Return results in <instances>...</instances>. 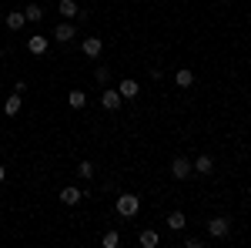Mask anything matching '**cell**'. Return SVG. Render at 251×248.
Masks as SVG:
<instances>
[{
	"mask_svg": "<svg viewBox=\"0 0 251 248\" xmlns=\"http://www.w3.org/2000/svg\"><path fill=\"white\" fill-rule=\"evenodd\" d=\"M80 51H84L87 57H97V54L104 51V40H100V37H84V44H80Z\"/></svg>",
	"mask_w": 251,
	"mask_h": 248,
	"instance_id": "7",
	"label": "cell"
},
{
	"mask_svg": "<svg viewBox=\"0 0 251 248\" xmlns=\"http://www.w3.org/2000/svg\"><path fill=\"white\" fill-rule=\"evenodd\" d=\"M60 17L64 20H87V14H84V10H80L77 3H74V0H60Z\"/></svg>",
	"mask_w": 251,
	"mask_h": 248,
	"instance_id": "2",
	"label": "cell"
},
{
	"mask_svg": "<svg viewBox=\"0 0 251 248\" xmlns=\"http://www.w3.org/2000/svg\"><path fill=\"white\" fill-rule=\"evenodd\" d=\"M20 104H24V94H10V97H7V104H3V114L14 117L20 111Z\"/></svg>",
	"mask_w": 251,
	"mask_h": 248,
	"instance_id": "12",
	"label": "cell"
},
{
	"mask_svg": "<svg viewBox=\"0 0 251 248\" xmlns=\"http://www.w3.org/2000/svg\"><path fill=\"white\" fill-rule=\"evenodd\" d=\"M94 77H97V84H107V81H111V71H107V67H97Z\"/></svg>",
	"mask_w": 251,
	"mask_h": 248,
	"instance_id": "21",
	"label": "cell"
},
{
	"mask_svg": "<svg viewBox=\"0 0 251 248\" xmlns=\"http://www.w3.org/2000/svg\"><path fill=\"white\" fill-rule=\"evenodd\" d=\"M67 104H71V108H84V104H87V94H84V91H71V94H67Z\"/></svg>",
	"mask_w": 251,
	"mask_h": 248,
	"instance_id": "17",
	"label": "cell"
},
{
	"mask_svg": "<svg viewBox=\"0 0 251 248\" xmlns=\"http://www.w3.org/2000/svg\"><path fill=\"white\" fill-rule=\"evenodd\" d=\"M117 91H121V97H127V101H134V97L141 94L137 81H131V77H127V81H121V87H117Z\"/></svg>",
	"mask_w": 251,
	"mask_h": 248,
	"instance_id": "9",
	"label": "cell"
},
{
	"mask_svg": "<svg viewBox=\"0 0 251 248\" xmlns=\"http://www.w3.org/2000/svg\"><path fill=\"white\" fill-rule=\"evenodd\" d=\"M47 44H50V40L44 37V34H34V37H27V51H30V54H44V51H47Z\"/></svg>",
	"mask_w": 251,
	"mask_h": 248,
	"instance_id": "8",
	"label": "cell"
},
{
	"mask_svg": "<svg viewBox=\"0 0 251 248\" xmlns=\"http://www.w3.org/2000/svg\"><path fill=\"white\" fill-rule=\"evenodd\" d=\"M80 198H84L80 188H64L60 191V201H64V205H80Z\"/></svg>",
	"mask_w": 251,
	"mask_h": 248,
	"instance_id": "13",
	"label": "cell"
},
{
	"mask_svg": "<svg viewBox=\"0 0 251 248\" xmlns=\"http://www.w3.org/2000/svg\"><path fill=\"white\" fill-rule=\"evenodd\" d=\"M184 225H188L184 211H171V215H168V228L171 231H184Z\"/></svg>",
	"mask_w": 251,
	"mask_h": 248,
	"instance_id": "11",
	"label": "cell"
},
{
	"mask_svg": "<svg viewBox=\"0 0 251 248\" xmlns=\"http://www.w3.org/2000/svg\"><path fill=\"white\" fill-rule=\"evenodd\" d=\"M77 174H80V178H94V165H91V161H80Z\"/></svg>",
	"mask_w": 251,
	"mask_h": 248,
	"instance_id": "20",
	"label": "cell"
},
{
	"mask_svg": "<svg viewBox=\"0 0 251 248\" xmlns=\"http://www.w3.org/2000/svg\"><path fill=\"white\" fill-rule=\"evenodd\" d=\"M157 242H161V235H157L154 228L141 231V245H144V248H157Z\"/></svg>",
	"mask_w": 251,
	"mask_h": 248,
	"instance_id": "15",
	"label": "cell"
},
{
	"mask_svg": "<svg viewBox=\"0 0 251 248\" xmlns=\"http://www.w3.org/2000/svg\"><path fill=\"white\" fill-rule=\"evenodd\" d=\"M3 178H7V171H3V165H0V181H3Z\"/></svg>",
	"mask_w": 251,
	"mask_h": 248,
	"instance_id": "22",
	"label": "cell"
},
{
	"mask_svg": "<svg viewBox=\"0 0 251 248\" xmlns=\"http://www.w3.org/2000/svg\"><path fill=\"white\" fill-rule=\"evenodd\" d=\"M100 245H104V248H117V245H121V235H117V231H104Z\"/></svg>",
	"mask_w": 251,
	"mask_h": 248,
	"instance_id": "19",
	"label": "cell"
},
{
	"mask_svg": "<svg viewBox=\"0 0 251 248\" xmlns=\"http://www.w3.org/2000/svg\"><path fill=\"white\" fill-rule=\"evenodd\" d=\"M74 37H77V27L71 20H64V24L54 27V40H60V44H67V40H74Z\"/></svg>",
	"mask_w": 251,
	"mask_h": 248,
	"instance_id": "5",
	"label": "cell"
},
{
	"mask_svg": "<svg viewBox=\"0 0 251 248\" xmlns=\"http://www.w3.org/2000/svg\"><path fill=\"white\" fill-rule=\"evenodd\" d=\"M214 171V161H211V154H201L198 161H194V174H211Z\"/></svg>",
	"mask_w": 251,
	"mask_h": 248,
	"instance_id": "10",
	"label": "cell"
},
{
	"mask_svg": "<svg viewBox=\"0 0 251 248\" xmlns=\"http://www.w3.org/2000/svg\"><path fill=\"white\" fill-rule=\"evenodd\" d=\"M121 101H124V97H121V91H111V87L100 94V104H104V111H117V108H121Z\"/></svg>",
	"mask_w": 251,
	"mask_h": 248,
	"instance_id": "6",
	"label": "cell"
},
{
	"mask_svg": "<svg viewBox=\"0 0 251 248\" xmlns=\"http://www.w3.org/2000/svg\"><path fill=\"white\" fill-rule=\"evenodd\" d=\"M24 24H27V17H24V10H10V14H7V27H10V30H20Z\"/></svg>",
	"mask_w": 251,
	"mask_h": 248,
	"instance_id": "14",
	"label": "cell"
},
{
	"mask_svg": "<svg viewBox=\"0 0 251 248\" xmlns=\"http://www.w3.org/2000/svg\"><path fill=\"white\" fill-rule=\"evenodd\" d=\"M171 174L177 178V181H184L188 174H194V165L188 161V158H174L171 161Z\"/></svg>",
	"mask_w": 251,
	"mask_h": 248,
	"instance_id": "4",
	"label": "cell"
},
{
	"mask_svg": "<svg viewBox=\"0 0 251 248\" xmlns=\"http://www.w3.org/2000/svg\"><path fill=\"white\" fill-rule=\"evenodd\" d=\"M137 211H141V198H137V194H127V191L117 194V215H121V218H134Z\"/></svg>",
	"mask_w": 251,
	"mask_h": 248,
	"instance_id": "1",
	"label": "cell"
},
{
	"mask_svg": "<svg viewBox=\"0 0 251 248\" xmlns=\"http://www.w3.org/2000/svg\"><path fill=\"white\" fill-rule=\"evenodd\" d=\"M24 17H27V20H34V24H37V20H44V7H37V3H30V7L24 10Z\"/></svg>",
	"mask_w": 251,
	"mask_h": 248,
	"instance_id": "18",
	"label": "cell"
},
{
	"mask_svg": "<svg viewBox=\"0 0 251 248\" xmlns=\"http://www.w3.org/2000/svg\"><path fill=\"white\" fill-rule=\"evenodd\" d=\"M174 81H177V87H191V84H194V74L188 71V67H181V71L174 74Z\"/></svg>",
	"mask_w": 251,
	"mask_h": 248,
	"instance_id": "16",
	"label": "cell"
},
{
	"mask_svg": "<svg viewBox=\"0 0 251 248\" xmlns=\"http://www.w3.org/2000/svg\"><path fill=\"white\" fill-rule=\"evenodd\" d=\"M228 231H231V221L221 218V215L208 221V235H211V238H228Z\"/></svg>",
	"mask_w": 251,
	"mask_h": 248,
	"instance_id": "3",
	"label": "cell"
}]
</instances>
